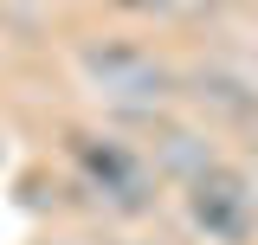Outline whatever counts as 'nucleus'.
<instances>
[{
	"label": "nucleus",
	"mask_w": 258,
	"mask_h": 245,
	"mask_svg": "<svg viewBox=\"0 0 258 245\" xmlns=\"http://www.w3.org/2000/svg\"><path fill=\"white\" fill-rule=\"evenodd\" d=\"M136 245H142V239H136Z\"/></svg>",
	"instance_id": "obj_8"
},
{
	"label": "nucleus",
	"mask_w": 258,
	"mask_h": 245,
	"mask_svg": "<svg viewBox=\"0 0 258 245\" xmlns=\"http://www.w3.org/2000/svg\"><path fill=\"white\" fill-rule=\"evenodd\" d=\"M194 84V97L207 103V110H220L226 122H252L258 116V71H232V65H207V71H194L181 78V91Z\"/></svg>",
	"instance_id": "obj_5"
},
{
	"label": "nucleus",
	"mask_w": 258,
	"mask_h": 245,
	"mask_svg": "<svg viewBox=\"0 0 258 245\" xmlns=\"http://www.w3.org/2000/svg\"><path fill=\"white\" fill-rule=\"evenodd\" d=\"M187 226L207 245H252L258 239V181L232 161H213L187 181Z\"/></svg>",
	"instance_id": "obj_2"
},
{
	"label": "nucleus",
	"mask_w": 258,
	"mask_h": 245,
	"mask_svg": "<svg viewBox=\"0 0 258 245\" xmlns=\"http://www.w3.org/2000/svg\"><path fill=\"white\" fill-rule=\"evenodd\" d=\"M142 161L155 168V181H181V187H187L200 168L220 161V149H213L207 129H187V122H161V116H155V136H149Z\"/></svg>",
	"instance_id": "obj_4"
},
{
	"label": "nucleus",
	"mask_w": 258,
	"mask_h": 245,
	"mask_svg": "<svg viewBox=\"0 0 258 245\" xmlns=\"http://www.w3.org/2000/svg\"><path fill=\"white\" fill-rule=\"evenodd\" d=\"M52 245H64V239H52Z\"/></svg>",
	"instance_id": "obj_7"
},
{
	"label": "nucleus",
	"mask_w": 258,
	"mask_h": 245,
	"mask_svg": "<svg viewBox=\"0 0 258 245\" xmlns=\"http://www.w3.org/2000/svg\"><path fill=\"white\" fill-rule=\"evenodd\" d=\"M71 161H78V174H84L110 207H123V213H149V200H155V168L142 161L136 142L78 129V136H71Z\"/></svg>",
	"instance_id": "obj_3"
},
{
	"label": "nucleus",
	"mask_w": 258,
	"mask_h": 245,
	"mask_svg": "<svg viewBox=\"0 0 258 245\" xmlns=\"http://www.w3.org/2000/svg\"><path fill=\"white\" fill-rule=\"evenodd\" d=\"M78 71H84V84H91L110 110H123V116H168L174 110V97H181V71L168 58H155L149 45H136V39H84L78 45Z\"/></svg>",
	"instance_id": "obj_1"
},
{
	"label": "nucleus",
	"mask_w": 258,
	"mask_h": 245,
	"mask_svg": "<svg viewBox=\"0 0 258 245\" xmlns=\"http://www.w3.org/2000/svg\"><path fill=\"white\" fill-rule=\"evenodd\" d=\"M110 7H123V13H168V7H181V0H110Z\"/></svg>",
	"instance_id": "obj_6"
}]
</instances>
